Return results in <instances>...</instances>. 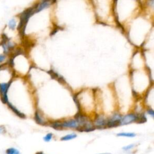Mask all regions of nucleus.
Here are the masks:
<instances>
[{
  "instance_id": "1",
  "label": "nucleus",
  "mask_w": 154,
  "mask_h": 154,
  "mask_svg": "<svg viewBox=\"0 0 154 154\" xmlns=\"http://www.w3.org/2000/svg\"><path fill=\"white\" fill-rule=\"evenodd\" d=\"M34 14V7H29L25 10L22 13H20L19 16L20 21L17 26V30L19 31L20 34L22 36H23L25 35V31L26 24L30 17L32 16Z\"/></svg>"
},
{
  "instance_id": "2",
  "label": "nucleus",
  "mask_w": 154,
  "mask_h": 154,
  "mask_svg": "<svg viewBox=\"0 0 154 154\" xmlns=\"http://www.w3.org/2000/svg\"><path fill=\"white\" fill-rule=\"evenodd\" d=\"M11 82L12 81L8 82H0V96L1 100L4 103L7 104L9 102L7 93Z\"/></svg>"
},
{
  "instance_id": "3",
  "label": "nucleus",
  "mask_w": 154,
  "mask_h": 154,
  "mask_svg": "<svg viewBox=\"0 0 154 154\" xmlns=\"http://www.w3.org/2000/svg\"><path fill=\"white\" fill-rule=\"evenodd\" d=\"M138 118V114L136 113H130L126 116H122L120 122V126L126 125L132 122H137Z\"/></svg>"
},
{
  "instance_id": "4",
  "label": "nucleus",
  "mask_w": 154,
  "mask_h": 154,
  "mask_svg": "<svg viewBox=\"0 0 154 154\" xmlns=\"http://www.w3.org/2000/svg\"><path fill=\"white\" fill-rule=\"evenodd\" d=\"M106 121L107 119H105L103 116H97L93 123L95 129H102L106 128Z\"/></svg>"
},
{
  "instance_id": "5",
  "label": "nucleus",
  "mask_w": 154,
  "mask_h": 154,
  "mask_svg": "<svg viewBox=\"0 0 154 154\" xmlns=\"http://www.w3.org/2000/svg\"><path fill=\"white\" fill-rule=\"evenodd\" d=\"M61 126L63 129L70 128L77 130L79 127V125L75 119H69L61 122Z\"/></svg>"
},
{
  "instance_id": "6",
  "label": "nucleus",
  "mask_w": 154,
  "mask_h": 154,
  "mask_svg": "<svg viewBox=\"0 0 154 154\" xmlns=\"http://www.w3.org/2000/svg\"><path fill=\"white\" fill-rule=\"evenodd\" d=\"M51 5V2L49 1H43L38 3L37 5L34 6V13H36L41 11L43 9L49 7Z\"/></svg>"
},
{
  "instance_id": "7",
  "label": "nucleus",
  "mask_w": 154,
  "mask_h": 154,
  "mask_svg": "<svg viewBox=\"0 0 154 154\" xmlns=\"http://www.w3.org/2000/svg\"><path fill=\"white\" fill-rule=\"evenodd\" d=\"M7 106H8V108L17 116H18L19 117H20V118H21V119H25L26 118V116L23 114V113H22V112H21L20 111H19L14 106H13L10 102H8L7 103Z\"/></svg>"
},
{
  "instance_id": "8",
  "label": "nucleus",
  "mask_w": 154,
  "mask_h": 154,
  "mask_svg": "<svg viewBox=\"0 0 154 154\" xmlns=\"http://www.w3.org/2000/svg\"><path fill=\"white\" fill-rule=\"evenodd\" d=\"M34 120L35 121V122L38 124V125H42V126H45L46 125V122L43 120V119L42 118V117L40 116V114L38 113V111H36L35 112V114H34Z\"/></svg>"
},
{
  "instance_id": "9",
  "label": "nucleus",
  "mask_w": 154,
  "mask_h": 154,
  "mask_svg": "<svg viewBox=\"0 0 154 154\" xmlns=\"http://www.w3.org/2000/svg\"><path fill=\"white\" fill-rule=\"evenodd\" d=\"M49 126L55 130H62L63 129V128L61 126V122H60L59 120L54 121V122H51L49 124Z\"/></svg>"
},
{
  "instance_id": "10",
  "label": "nucleus",
  "mask_w": 154,
  "mask_h": 154,
  "mask_svg": "<svg viewBox=\"0 0 154 154\" xmlns=\"http://www.w3.org/2000/svg\"><path fill=\"white\" fill-rule=\"evenodd\" d=\"M76 137H77V135L75 133H72V134H67V135L61 137L60 140L61 141H69L71 140H73V139L76 138Z\"/></svg>"
},
{
  "instance_id": "11",
  "label": "nucleus",
  "mask_w": 154,
  "mask_h": 154,
  "mask_svg": "<svg viewBox=\"0 0 154 154\" xmlns=\"http://www.w3.org/2000/svg\"><path fill=\"white\" fill-rule=\"evenodd\" d=\"M118 137H128V138H133L136 134L134 132H120L117 134Z\"/></svg>"
},
{
  "instance_id": "12",
  "label": "nucleus",
  "mask_w": 154,
  "mask_h": 154,
  "mask_svg": "<svg viewBox=\"0 0 154 154\" xmlns=\"http://www.w3.org/2000/svg\"><path fill=\"white\" fill-rule=\"evenodd\" d=\"M5 154H21L20 151L14 147H9L5 150Z\"/></svg>"
},
{
  "instance_id": "13",
  "label": "nucleus",
  "mask_w": 154,
  "mask_h": 154,
  "mask_svg": "<svg viewBox=\"0 0 154 154\" xmlns=\"http://www.w3.org/2000/svg\"><path fill=\"white\" fill-rule=\"evenodd\" d=\"M147 121V118L145 116L144 114H138V118L136 123H144Z\"/></svg>"
},
{
  "instance_id": "14",
  "label": "nucleus",
  "mask_w": 154,
  "mask_h": 154,
  "mask_svg": "<svg viewBox=\"0 0 154 154\" xmlns=\"http://www.w3.org/2000/svg\"><path fill=\"white\" fill-rule=\"evenodd\" d=\"M8 26L11 29H14L16 26V22L14 19H11L8 23Z\"/></svg>"
},
{
  "instance_id": "15",
  "label": "nucleus",
  "mask_w": 154,
  "mask_h": 154,
  "mask_svg": "<svg viewBox=\"0 0 154 154\" xmlns=\"http://www.w3.org/2000/svg\"><path fill=\"white\" fill-rule=\"evenodd\" d=\"M53 137H54V135L52 133H48L43 137V140L45 142H49L52 140Z\"/></svg>"
},
{
  "instance_id": "16",
  "label": "nucleus",
  "mask_w": 154,
  "mask_h": 154,
  "mask_svg": "<svg viewBox=\"0 0 154 154\" xmlns=\"http://www.w3.org/2000/svg\"><path fill=\"white\" fill-rule=\"evenodd\" d=\"M135 147V144H128L127 146L123 147L122 149L125 151H129V150H131L132 149H134Z\"/></svg>"
},
{
  "instance_id": "17",
  "label": "nucleus",
  "mask_w": 154,
  "mask_h": 154,
  "mask_svg": "<svg viewBox=\"0 0 154 154\" xmlns=\"http://www.w3.org/2000/svg\"><path fill=\"white\" fill-rule=\"evenodd\" d=\"M48 73L51 76V77L54 79H58L59 77V75H58V73H57L56 72H55L54 70H51L49 71L48 72Z\"/></svg>"
},
{
  "instance_id": "18",
  "label": "nucleus",
  "mask_w": 154,
  "mask_h": 154,
  "mask_svg": "<svg viewBox=\"0 0 154 154\" xmlns=\"http://www.w3.org/2000/svg\"><path fill=\"white\" fill-rule=\"evenodd\" d=\"M6 58H7V57H6L5 54H0V66L1 65V64L2 63H4L5 61Z\"/></svg>"
},
{
  "instance_id": "19",
  "label": "nucleus",
  "mask_w": 154,
  "mask_h": 154,
  "mask_svg": "<svg viewBox=\"0 0 154 154\" xmlns=\"http://www.w3.org/2000/svg\"><path fill=\"white\" fill-rule=\"evenodd\" d=\"M5 132H6L5 128L4 126L1 125L0 126V134H4Z\"/></svg>"
},
{
  "instance_id": "20",
  "label": "nucleus",
  "mask_w": 154,
  "mask_h": 154,
  "mask_svg": "<svg viewBox=\"0 0 154 154\" xmlns=\"http://www.w3.org/2000/svg\"><path fill=\"white\" fill-rule=\"evenodd\" d=\"M147 112L149 114H150L152 117H153V111L152 109H149L147 110Z\"/></svg>"
},
{
  "instance_id": "21",
  "label": "nucleus",
  "mask_w": 154,
  "mask_h": 154,
  "mask_svg": "<svg viewBox=\"0 0 154 154\" xmlns=\"http://www.w3.org/2000/svg\"><path fill=\"white\" fill-rule=\"evenodd\" d=\"M35 154H45L43 152H42V151H40V152H36Z\"/></svg>"
},
{
  "instance_id": "22",
  "label": "nucleus",
  "mask_w": 154,
  "mask_h": 154,
  "mask_svg": "<svg viewBox=\"0 0 154 154\" xmlns=\"http://www.w3.org/2000/svg\"><path fill=\"white\" fill-rule=\"evenodd\" d=\"M98 154H111V153H108V152H106V153H98Z\"/></svg>"
}]
</instances>
